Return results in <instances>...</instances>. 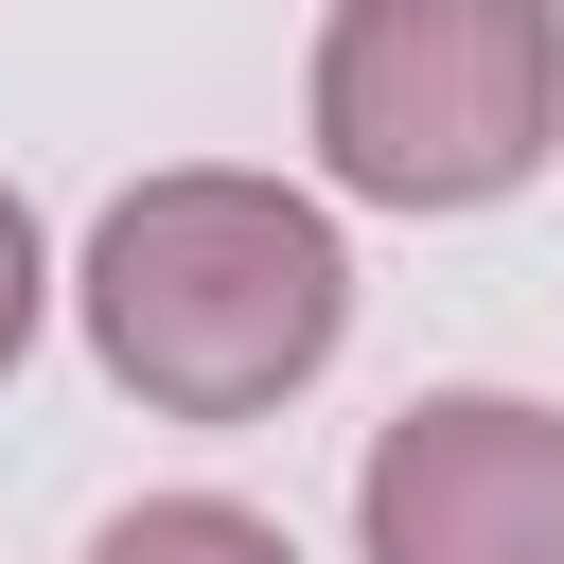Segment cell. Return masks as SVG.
<instances>
[{
    "mask_svg": "<svg viewBox=\"0 0 564 564\" xmlns=\"http://www.w3.org/2000/svg\"><path fill=\"white\" fill-rule=\"evenodd\" d=\"M70 300H88V352H106L159 423H264L282 388L335 370V335H352V247H335L317 194L194 159V176L106 194Z\"/></svg>",
    "mask_w": 564,
    "mask_h": 564,
    "instance_id": "6da1fadb",
    "label": "cell"
},
{
    "mask_svg": "<svg viewBox=\"0 0 564 564\" xmlns=\"http://www.w3.org/2000/svg\"><path fill=\"white\" fill-rule=\"evenodd\" d=\"M564 123L546 0H335L317 35V159L370 212H494Z\"/></svg>",
    "mask_w": 564,
    "mask_h": 564,
    "instance_id": "7a4b0ae2",
    "label": "cell"
},
{
    "mask_svg": "<svg viewBox=\"0 0 564 564\" xmlns=\"http://www.w3.org/2000/svg\"><path fill=\"white\" fill-rule=\"evenodd\" d=\"M370 564H564V405L529 388H423L352 476Z\"/></svg>",
    "mask_w": 564,
    "mask_h": 564,
    "instance_id": "3957f363",
    "label": "cell"
},
{
    "mask_svg": "<svg viewBox=\"0 0 564 564\" xmlns=\"http://www.w3.org/2000/svg\"><path fill=\"white\" fill-rule=\"evenodd\" d=\"M88 564H300L247 494H141V511H106V546Z\"/></svg>",
    "mask_w": 564,
    "mask_h": 564,
    "instance_id": "277c9868",
    "label": "cell"
},
{
    "mask_svg": "<svg viewBox=\"0 0 564 564\" xmlns=\"http://www.w3.org/2000/svg\"><path fill=\"white\" fill-rule=\"evenodd\" d=\"M35 300H53V264H35V212L0 194V370L35 352Z\"/></svg>",
    "mask_w": 564,
    "mask_h": 564,
    "instance_id": "5b68a950",
    "label": "cell"
}]
</instances>
